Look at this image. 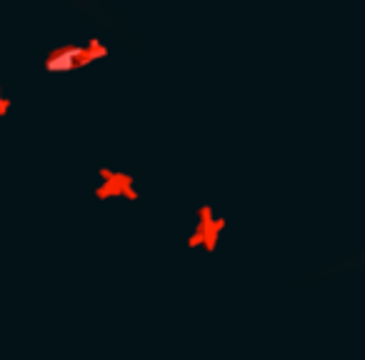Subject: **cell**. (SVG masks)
Segmentation results:
<instances>
[{
  "instance_id": "1",
  "label": "cell",
  "mask_w": 365,
  "mask_h": 360,
  "mask_svg": "<svg viewBox=\"0 0 365 360\" xmlns=\"http://www.w3.org/2000/svg\"><path fill=\"white\" fill-rule=\"evenodd\" d=\"M195 215H198V228L190 233V238L185 240V248L188 250H198L203 248V253L213 255L215 248H218V235L220 230L225 228L223 215H218L213 203H205L195 208Z\"/></svg>"
},
{
  "instance_id": "2",
  "label": "cell",
  "mask_w": 365,
  "mask_h": 360,
  "mask_svg": "<svg viewBox=\"0 0 365 360\" xmlns=\"http://www.w3.org/2000/svg\"><path fill=\"white\" fill-rule=\"evenodd\" d=\"M103 183L93 190L96 198H110V195H123V198H130L135 200V175H128V173H113L108 168H101L98 170Z\"/></svg>"
},
{
  "instance_id": "3",
  "label": "cell",
  "mask_w": 365,
  "mask_h": 360,
  "mask_svg": "<svg viewBox=\"0 0 365 360\" xmlns=\"http://www.w3.org/2000/svg\"><path fill=\"white\" fill-rule=\"evenodd\" d=\"M11 113V101L8 98H3V93H0V118L8 115Z\"/></svg>"
}]
</instances>
